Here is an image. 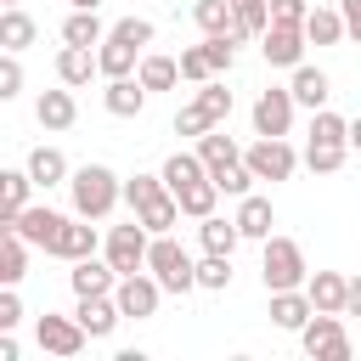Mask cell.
Masks as SVG:
<instances>
[{
	"label": "cell",
	"instance_id": "6da1fadb",
	"mask_svg": "<svg viewBox=\"0 0 361 361\" xmlns=\"http://www.w3.org/2000/svg\"><path fill=\"white\" fill-rule=\"evenodd\" d=\"M68 197H73V214L107 220V214L118 209V197H124V180H118L107 164H79V169L68 175Z\"/></svg>",
	"mask_w": 361,
	"mask_h": 361
},
{
	"label": "cell",
	"instance_id": "7a4b0ae2",
	"mask_svg": "<svg viewBox=\"0 0 361 361\" xmlns=\"http://www.w3.org/2000/svg\"><path fill=\"white\" fill-rule=\"evenodd\" d=\"M259 282H265V293H282V288H305L310 282V265H305V248L293 243V237H265L259 243Z\"/></svg>",
	"mask_w": 361,
	"mask_h": 361
},
{
	"label": "cell",
	"instance_id": "3957f363",
	"mask_svg": "<svg viewBox=\"0 0 361 361\" xmlns=\"http://www.w3.org/2000/svg\"><path fill=\"white\" fill-rule=\"evenodd\" d=\"M147 271L164 282V293H192V288H197V259H192L169 231L152 237V248H147Z\"/></svg>",
	"mask_w": 361,
	"mask_h": 361
},
{
	"label": "cell",
	"instance_id": "277c9868",
	"mask_svg": "<svg viewBox=\"0 0 361 361\" xmlns=\"http://www.w3.org/2000/svg\"><path fill=\"white\" fill-rule=\"evenodd\" d=\"M299 350H305V355H316V361H350V333H344V316L316 310V316L299 327Z\"/></svg>",
	"mask_w": 361,
	"mask_h": 361
},
{
	"label": "cell",
	"instance_id": "5b68a950",
	"mask_svg": "<svg viewBox=\"0 0 361 361\" xmlns=\"http://www.w3.org/2000/svg\"><path fill=\"white\" fill-rule=\"evenodd\" d=\"M147 248H152V231H147L141 220H130V226H113V231L102 237V254L113 259V271H118V276H130V271H147Z\"/></svg>",
	"mask_w": 361,
	"mask_h": 361
},
{
	"label": "cell",
	"instance_id": "8992f818",
	"mask_svg": "<svg viewBox=\"0 0 361 361\" xmlns=\"http://www.w3.org/2000/svg\"><path fill=\"white\" fill-rule=\"evenodd\" d=\"M243 164L259 175V180H288L299 169V152L288 147V135H259L254 147H243Z\"/></svg>",
	"mask_w": 361,
	"mask_h": 361
},
{
	"label": "cell",
	"instance_id": "52a82bcc",
	"mask_svg": "<svg viewBox=\"0 0 361 361\" xmlns=\"http://www.w3.org/2000/svg\"><path fill=\"white\" fill-rule=\"evenodd\" d=\"M34 338H39V350L56 355V361H73V355L90 344V333L79 327V316H51V310L34 322Z\"/></svg>",
	"mask_w": 361,
	"mask_h": 361
},
{
	"label": "cell",
	"instance_id": "ba28073f",
	"mask_svg": "<svg viewBox=\"0 0 361 361\" xmlns=\"http://www.w3.org/2000/svg\"><path fill=\"white\" fill-rule=\"evenodd\" d=\"M113 299H118V310H124L130 322H147V316H158V299H164V282H158L152 271H130V276H118V288H113Z\"/></svg>",
	"mask_w": 361,
	"mask_h": 361
},
{
	"label": "cell",
	"instance_id": "9c48e42d",
	"mask_svg": "<svg viewBox=\"0 0 361 361\" xmlns=\"http://www.w3.org/2000/svg\"><path fill=\"white\" fill-rule=\"evenodd\" d=\"M305 28L299 23H271L265 34H259V56L271 62V68H299L305 62Z\"/></svg>",
	"mask_w": 361,
	"mask_h": 361
},
{
	"label": "cell",
	"instance_id": "30bf717a",
	"mask_svg": "<svg viewBox=\"0 0 361 361\" xmlns=\"http://www.w3.org/2000/svg\"><path fill=\"white\" fill-rule=\"evenodd\" d=\"M293 107H299L293 90H276V85L259 90L254 96V135H288L293 130Z\"/></svg>",
	"mask_w": 361,
	"mask_h": 361
},
{
	"label": "cell",
	"instance_id": "8fae6325",
	"mask_svg": "<svg viewBox=\"0 0 361 361\" xmlns=\"http://www.w3.org/2000/svg\"><path fill=\"white\" fill-rule=\"evenodd\" d=\"M62 220L68 214H56V209H45V203H28L17 220H0V226H11V231H23L34 248H45L51 254V243H56V231H62Z\"/></svg>",
	"mask_w": 361,
	"mask_h": 361
},
{
	"label": "cell",
	"instance_id": "7c38bea8",
	"mask_svg": "<svg viewBox=\"0 0 361 361\" xmlns=\"http://www.w3.org/2000/svg\"><path fill=\"white\" fill-rule=\"evenodd\" d=\"M96 248H102V237H96V226H90L85 214L62 220V231H56V243H51V254H56V259H68V265H73V259H90Z\"/></svg>",
	"mask_w": 361,
	"mask_h": 361
},
{
	"label": "cell",
	"instance_id": "4fadbf2b",
	"mask_svg": "<svg viewBox=\"0 0 361 361\" xmlns=\"http://www.w3.org/2000/svg\"><path fill=\"white\" fill-rule=\"evenodd\" d=\"M68 288H73L79 299H85V293H113V288H118V271H113V259H107V254H102V259L90 254V259H73Z\"/></svg>",
	"mask_w": 361,
	"mask_h": 361
},
{
	"label": "cell",
	"instance_id": "5bb4252c",
	"mask_svg": "<svg viewBox=\"0 0 361 361\" xmlns=\"http://www.w3.org/2000/svg\"><path fill=\"white\" fill-rule=\"evenodd\" d=\"M73 316H79V327H85L90 338H107V333L124 322V310H118V299H113V293H85Z\"/></svg>",
	"mask_w": 361,
	"mask_h": 361
},
{
	"label": "cell",
	"instance_id": "9a60e30c",
	"mask_svg": "<svg viewBox=\"0 0 361 361\" xmlns=\"http://www.w3.org/2000/svg\"><path fill=\"white\" fill-rule=\"evenodd\" d=\"M237 231L248 237V243H265L271 237V226H276V209H271V197H259V192H248V197H237Z\"/></svg>",
	"mask_w": 361,
	"mask_h": 361
},
{
	"label": "cell",
	"instance_id": "2e32d148",
	"mask_svg": "<svg viewBox=\"0 0 361 361\" xmlns=\"http://www.w3.org/2000/svg\"><path fill=\"white\" fill-rule=\"evenodd\" d=\"M305 293H310V305H316V310L344 316V305H350V276H344V271H310Z\"/></svg>",
	"mask_w": 361,
	"mask_h": 361
},
{
	"label": "cell",
	"instance_id": "e0dca14e",
	"mask_svg": "<svg viewBox=\"0 0 361 361\" xmlns=\"http://www.w3.org/2000/svg\"><path fill=\"white\" fill-rule=\"evenodd\" d=\"M96 62H102V79H124V73H135L141 45H130L124 34H113V28H107V39L96 45Z\"/></svg>",
	"mask_w": 361,
	"mask_h": 361
},
{
	"label": "cell",
	"instance_id": "ac0fdd59",
	"mask_svg": "<svg viewBox=\"0 0 361 361\" xmlns=\"http://www.w3.org/2000/svg\"><path fill=\"white\" fill-rule=\"evenodd\" d=\"M102 107L113 113V118H141V107H147V85L141 79H107V90H102Z\"/></svg>",
	"mask_w": 361,
	"mask_h": 361
},
{
	"label": "cell",
	"instance_id": "d6986e66",
	"mask_svg": "<svg viewBox=\"0 0 361 361\" xmlns=\"http://www.w3.org/2000/svg\"><path fill=\"white\" fill-rule=\"evenodd\" d=\"M310 316H316V305H310L305 288H282V293H271V322H276L282 333H299Z\"/></svg>",
	"mask_w": 361,
	"mask_h": 361
},
{
	"label": "cell",
	"instance_id": "ffe728a7",
	"mask_svg": "<svg viewBox=\"0 0 361 361\" xmlns=\"http://www.w3.org/2000/svg\"><path fill=\"white\" fill-rule=\"evenodd\" d=\"M34 118H39L45 130H73V118H79V107H73V85H62V90H39Z\"/></svg>",
	"mask_w": 361,
	"mask_h": 361
},
{
	"label": "cell",
	"instance_id": "44dd1931",
	"mask_svg": "<svg viewBox=\"0 0 361 361\" xmlns=\"http://www.w3.org/2000/svg\"><path fill=\"white\" fill-rule=\"evenodd\" d=\"M28 248H34V243H28L23 231L0 226V282H6V288H17V282L28 276Z\"/></svg>",
	"mask_w": 361,
	"mask_h": 361
},
{
	"label": "cell",
	"instance_id": "7402d4cb",
	"mask_svg": "<svg viewBox=\"0 0 361 361\" xmlns=\"http://www.w3.org/2000/svg\"><path fill=\"white\" fill-rule=\"evenodd\" d=\"M197 158L209 164V175H220V169L243 164V147H237V141H231V135L214 124V130H203V135H197Z\"/></svg>",
	"mask_w": 361,
	"mask_h": 361
},
{
	"label": "cell",
	"instance_id": "603a6c76",
	"mask_svg": "<svg viewBox=\"0 0 361 361\" xmlns=\"http://www.w3.org/2000/svg\"><path fill=\"white\" fill-rule=\"evenodd\" d=\"M192 23H197L203 34H231V39L243 45V34H237V6H231V0H192Z\"/></svg>",
	"mask_w": 361,
	"mask_h": 361
},
{
	"label": "cell",
	"instance_id": "cb8c5ba5",
	"mask_svg": "<svg viewBox=\"0 0 361 361\" xmlns=\"http://www.w3.org/2000/svg\"><path fill=\"white\" fill-rule=\"evenodd\" d=\"M90 73H102V62H96V51H85V45H62L56 51V79L62 85H90Z\"/></svg>",
	"mask_w": 361,
	"mask_h": 361
},
{
	"label": "cell",
	"instance_id": "d4e9b609",
	"mask_svg": "<svg viewBox=\"0 0 361 361\" xmlns=\"http://www.w3.org/2000/svg\"><path fill=\"white\" fill-rule=\"evenodd\" d=\"M135 79H141L147 90H175V85H180V56L141 51V62H135Z\"/></svg>",
	"mask_w": 361,
	"mask_h": 361
},
{
	"label": "cell",
	"instance_id": "484cf974",
	"mask_svg": "<svg viewBox=\"0 0 361 361\" xmlns=\"http://www.w3.org/2000/svg\"><path fill=\"white\" fill-rule=\"evenodd\" d=\"M288 90H293V102H299V107H310V113H316V107H327V96H333L327 73H322V68H310V62H299V68H293V85H288Z\"/></svg>",
	"mask_w": 361,
	"mask_h": 361
},
{
	"label": "cell",
	"instance_id": "4316f807",
	"mask_svg": "<svg viewBox=\"0 0 361 361\" xmlns=\"http://www.w3.org/2000/svg\"><path fill=\"white\" fill-rule=\"evenodd\" d=\"M344 34H350L344 11H333V6H310V17H305V39H310V45H338Z\"/></svg>",
	"mask_w": 361,
	"mask_h": 361
},
{
	"label": "cell",
	"instance_id": "83f0119b",
	"mask_svg": "<svg viewBox=\"0 0 361 361\" xmlns=\"http://www.w3.org/2000/svg\"><path fill=\"white\" fill-rule=\"evenodd\" d=\"M23 169H28V175H34V186H45V192H51V186H62V180L73 175V169H68V158H62L56 147H34Z\"/></svg>",
	"mask_w": 361,
	"mask_h": 361
},
{
	"label": "cell",
	"instance_id": "f1b7e54d",
	"mask_svg": "<svg viewBox=\"0 0 361 361\" xmlns=\"http://www.w3.org/2000/svg\"><path fill=\"white\" fill-rule=\"evenodd\" d=\"M197 243H203V254H237V243H243V231H237V220H220V214H203V220H197Z\"/></svg>",
	"mask_w": 361,
	"mask_h": 361
},
{
	"label": "cell",
	"instance_id": "f546056e",
	"mask_svg": "<svg viewBox=\"0 0 361 361\" xmlns=\"http://www.w3.org/2000/svg\"><path fill=\"white\" fill-rule=\"evenodd\" d=\"M34 34H39V28H34V17H28L23 6H6V11H0V45H6V51L23 56V51L34 45Z\"/></svg>",
	"mask_w": 361,
	"mask_h": 361
},
{
	"label": "cell",
	"instance_id": "4dcf8cb0",
	"mask_svg": "<svg viewBox=\"0 0 361 361\" xmlns=\"http://www.w3.org/2000/svg\"><path fill=\"white\" fill-rule=\"evenodd\" d=\"M28 192H34V175L28 169H6L0 175V220H17L28 209Z\"/></svg>",
	"mask_w": 361,
	"mask_h": 361
},
{
	"label": "cell",
	"instance_id": "1f68e13d",
	"mask_svg": "<svg viewBox=\"0 0 361 361\" xmlns=\"http://www.w3.org/2000/svg\"><path fill=\"white\" fill-rule=\"evenodd\" d=\"M158 175H164V186H169V192H180V186H192V180H203V175H209V164H203L197 152H169Z\"/></svg>",
	"mask_w": 361,
	"mask_h": 361
},
{
	"label": "cell",
	"instance_id": "d6a6232c",
	"mask_svg": "<svg viewBox=\"0 0 361 361\" xmlns=\"http://www.w3.org/2000/svg\"><path fill=\"white\" fill-rule=\"evenodd\" d=\"M135 220H141L152 237H158V231H175V220H180V197H175V192H158L152 203L135 209Z\"/></svg>",
	"mask_w": 361,
	"mask_h": 361
},
{
	"label": "cell",
	"instance_id": "836d02e7",
	"mask_svg": "<svg viewBox=\"0 0 361 361\" xmlns=\"http://www.w3.org/2000/svg\"><path fill=\"white\" fill-rule=\"evenodd\" d=\"M350 158V141H305V164L310 175H338Z\"/></svg>",
	"mask_w": 361,
	"mask_h": 361
},
{
	"label": "cell",
	"instance_id": "e575fe53",
	"mask_svg": "<svg viewBox=\"0 0 361 361\" xmlns=\"http://www.w3.org/2000/svg\"><path fill=\"white\" fill-rule=\"evenodd\" d=\"M175 197H180V214H192V220H203V214H214V203H220V186H214V175H203V180H192V186H180Z\"/></svg>",
	"mask_w": 361,
	"mask_h": 361
},
{
	"label": "cell",
	"instance_id": "d590c367",
	"mask_svg": "<svg viewBox=\"0 0 361 361\" xmlns=\"http://www.w3.org/2000/svg\"><path fill=\"white\" fill-rule=\"evenodd\" d=\"M102 39H107V28H102L96 11H73V17L62 23V45H85V51H90V45H102Z\"/></svg>",
	"mask_w": 361,
	"mask_h": 361
},
{
	"label": "cell",
	"instance_id": "8d00e7d4",
	"mask_svg": "<svg viewBox=\"0 0 361 361\" xmlns=\"http://www.w3.org/2000/svg\"><path fill=\"white\" fill-rule=\"evenodd\" d=\"M197 288H231V254H203L197 259Z\"/></svg>",
	"mask_w": 361,
	"mask_h": 361
},
{
	"label": "cell",
	"instance_id": "74e56055",
	"mask_svg": "<svg viewBox=\"0 0 361 361\" xmlns=\"http://www.w3.org/2000/svg\"><path fill=\"white\" fill-rule=\"evenodd\" d=\"M310 141H350V118L316 107V113H310Z\"/></svg>",
	"mask_w": 361,
	"mask_h": 361
},
{
	"label": "cell",
	"instance_id": "f35d334b",
	"mask_svg": "<svg viewBox=\"0 0 361 361\" xmlns=\"http://www.w3.org/2000/svg\"><path fill=\"white\" fill-rule=\"evenodd\" d=\"M180 79H192V85H209V79H220V73L209 68V51H203V45H186V51H180Z\"/></svg>",
	"mask_w": 361,
	"mask_h": 361
},
{
	"label": "cell",
	"instance_id": "ab89813d",
	"mask_svg": "<svg viewBox=\"0 0 361 361\" xmlns=\"http://www.w3.org/2000/svg\"><path fill=\"white\" fill-rule=\"evenodd\" d=\"M197 102H203V113H209L214 124H226V118H231V90H226L220 79H209V85L197 90Z\"/></svg>",
	"mask_w": 361,
	"mask_h": 361
},
{
	"label": "cell",
	"instance_id": "60d3db41",
	"mask_svg": "<svg viewBox=\"0 0 361 361\" xmlns=\"http://www.w3.org/2000/svg\"><path fill=\"white\" fill-rule=\"evenodd\" d=\"M254 180H259V175H254L248 164H231V169H220V175H214V186H220L226 197H248V192H254Z\"/></svg>",
	"mask_w": 361,
	"mask_h": 361
},
{
	"label": "cell",
	"instance_id": "b9f144b4",
	"mask_svg": "<svg viewBox=\"0 0 361 361\" xmlns=\"http://www.w3.org/2000/svg\"><path fill=\"white\" fill-rule=\"evenodd\" d=\"M158 192H169V186H164V175H130V180H124V203H130V209L152 203Z\"/></svg>",
	"mask_w": 361,
	"mask_h": 361
},
{
	"label": "cell",
	"instance_id": "7bdbcfd3",
	"mask_svg": "<svg viewBox=\"0 0 361 361\" xmlns=\"http://www.w3.org/2000/svg\"><path fill=\"white\" fill-rule=\"evenodd\" d=\"M203 130H214V118H209V113H203V102L192 96V102L175 113V135H203Z\"/></svg>",
	"mask_w": 361,
	"mask_h": 361
},
{
	"label": "cell",
	"instance_id": "ee69618b",
	"mask_svg": "<svg viewBox=\"0 0 361 361\" xmlns=\"http://www.w3.org/2000/svg\"><path fill=\"white\" fill-rule=\"evenodd\" d=\"M23 90V62H17V51H6L0 56V102H11Z\"/></svg>",
	"mask_w": 361,
	"mask_h": 361
},
{
	"label": "cell",
	"instance_id": "f6af8a7d",
	"mask_svg": "<svg viewBox=\"0 0 361 361\" xmlns=\"http://www.w3.org/2000/svg\"><path fill=\"white\" fill-rule=\"evenodd\" d=\"M265 6H271V23H299L305 28V17H310L316 0H265Z\"/></svg>",
	"mask_w": 361,
	"mask_h": 361
},
{
	"label": "cell",
	"instance_id": "bcb514c9",
	"mask_svg": "<svg viewBox=\"0 0 361 361\" xmlns=\"http://www.w3.org/2000/svg\"><path fill=\"white\" fill-rule=\"evenodd\" d=\"M113 34H124V39L141 45V51L152 45V23H147V17H124V23H113Z\"/></svg>",
	"mask_w": 361,
	"mask_h": 361
},
{
	"label": "cell",
	"instance_id": "7dc6e473",
	"mask_svg": "<svg viewBox=\"0 0 361 361\" xmlns=\"http://www.w3.org/2000/svg\"><path fill=\"white\" fill-rule=\"evenodd\" d=\"M17 322H23V299H17V288H6L0 293V333H11Z\"/></svg>",
	"mask_w": 361,
	"mask_h": 361
},
{
	"label": "cell",
	"instance_id": "c3c4849f",
	"mask_svg": "<svg viewBox=\"0 0 361 361\" xmlns=\"http://www.w3.org/2000/svg\"><path fill=\"white\" fill-rule=\"evenodd\" d=\"M338 11H344V23H350V39L361 45V0H344Z\"/></svg>",
	"mask_w": 361,
	"mask_h": 361
},
{
	"label": "cell",
	"instance_id": "681fc988",
	"mask_svg": "<svg viewBox=\"0 0 361 361\" xmlns=\"http://www.w3.org/2000/svg\"><path fill=\"white\" fill-rule=\"evenodd\" d=\"M344 316H361V276H350V305H344Z\"/></svg>",
	"mask_w": 361,
	"mask_h": 361
},
{
	"label": "cell",
	"instance_id": "f907efd6",
	"mask_svg": "<svg viewBox=\"0 0 361 361\" xmlns=\"http://www.w3.org/2000/svg\"><path fill=\"white\" fill-rule=\"evenodd\" d=\"M350 147L361 152V118H350Z\"/></svg>",
	"mask_w": 361,
	"mask_h": 361
},
{
	"label": "cell",
	"instance_id": "816d5d0a",
	"mask_svg": "<svg viewBox=\"0 0 361 361\" xmlns=\"http://www.w3.org/2000/svg\"><path fill=\"white\" fill-rule=\"evenodd\" d=\"M68 6H73V11H96L102 0H68Z\"/></svg>",
	"mask_w": 361,
	"mask_h": 361
},
{
	"label": "cell",
	"instance_id": "f5cc1de1",
	"mask_svg": "<svg viewBox=\"0 0 361 361\" xmlns=\"http://www.w3.org/2000/svg\"><path fill=\"white\" fill-rule=\"evenodd\" d=\"M231 6H254V0H231Z\"/></svg>",
	"mask_w": 361,
	"mask_h": 361
},
{
	"label": "cell",
	"instance_id": "db71d44e",
	"mask_svg": "<svg viewBox=\"0 0 361 361\" xmlns=\"http://www.w3.org/2000/svg\"><path fill=\"white\" fill-rule=\"evenodd\" d=\"M6 6H23V0H6Z\"/></svg>",
	"mask_w": 361,
	"mask_h": 361
}]
</instances>
